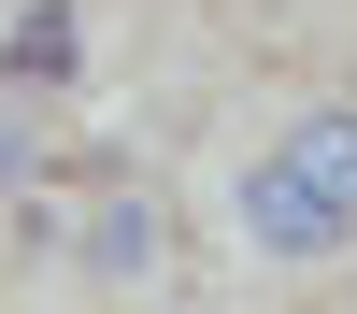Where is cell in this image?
I'll return each mask as SVG.
<instances>
[{
    "label": "cell",
    "instance_id": "1",
    "mask_svg": "<svg viewBox=\"0 0 357 314\" xmlns=\"http://www.w3.org/2000/svg\"><path fill=\"white\" fill-rule=\"evenodd\" d=\"M229 243L272 272H329L357 257V100H314L229 171Z\"/></svg>",
    "mask_w": 357,
    "mask_h": 314
},
{
    "label": "cell",
    "instance_id": "2",
    "mask_svg": "<svg viewBox=\"0 0 357 314\" xmlns=\"http://www.w3.org/2000/svg\"><path fill=\"white\" fill-rule=\"evenodd\" d=\"M57 272L72 285H172V200L143 171H100L72 200V228H57Z\"/></svg>",
    "mask_w": 357,
    "mask_h": 314
},
{
    "label": "cell",
    "instance_id": "4",
    "mask_svg": "<svg viewBox=\"0 0 357 314\" xmlns=\"http://www.w3.org/2000/svg\"><path fill=\"white\" fill-rule=\"evenodd\" d=\"M57 186V100H29V86H0V200Z\"/></svg>",
    "mask_w": 357,
    "mask_h": 314
},
{
    "label": "cell",
    "instance_id": "3",
    "mask_svg": "<svg viewBox=\"0 0 357 314\" xmlns=\"http://www.w3.org/2000/svg\"><path fill=\"white\" fill-rule=\"evenodd\" d=\"M86 72H100L86 0H15V15H0V86H29V100H86Z\"/></svg>",
    "mask_w": 357,
    "mask_h": 314
}]
</instances>
